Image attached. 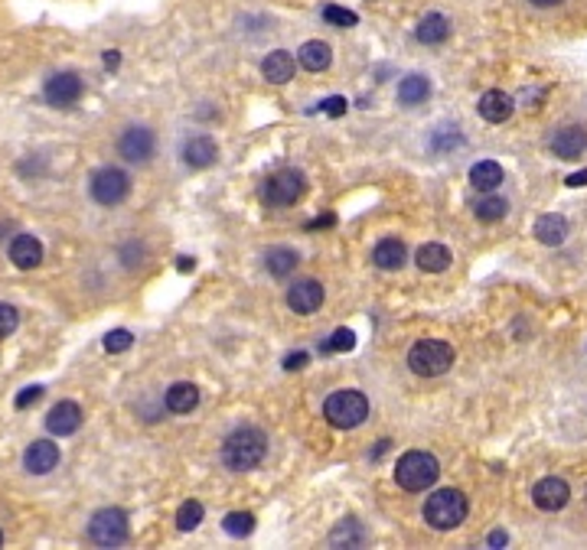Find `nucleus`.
Masks as SVG:
<instances>
[{
	"instance_id": "f257e3e1",
	"label": "nucleus",
	"mask_w": 587,
	"mask_h": 550,
	"mask_svg": "<svg viewBox=\"0 0 587 550\" xmlns=\"http://www.w3.org/2000/svg\"><path fill=\"white\" fill-rule=\"evenodd\" d=\"M265 453H268V436L261 434L258 426H238L222 443V459H226V465L232 473H248V469L261 465Z\"/></svg>"
},
{
	"instance_id": "f03ea898",
	"label": "nucleus",
	"mask_w": 587,
	"mask_h": 550,
	"mask_svg": "<svg viewBox=\"0 0 587 550\" xmlns=\"http://www.w3.org/2000/svg\"><path fill=\"white\" fill-rule=\"evenodd\" d=\"M467 495L457 492V488H440L424 502V521H428L434 531H454L467 521Z\"/></svg>"
},
{
	"instance_id": "7ed1b4c3",
	"label": "nucleus",
	"mask_w": 587,
	"mask_h": 550,
	"mask_svg": "<svg viewBox=\"0 0 587 550\" xmlns=\"http://www.w3.org/2000/svg\"><path fill=\"white\" fill-rule=\"evenodd\" d=\"M438 475H440V463L424 450L405 453L399 459V465H395V482L405 492H424V488H430L438 482Z\"/></svg>"
},
{
	"instance_id": "20e7f679",
	"label": "nucleus",
	"mask_w": 587,
	"mask_h": 550,
	"mask_svg": "<svg viewBox=\"0 0 587 550\" xmlns=\"http://www.w3.org/2000/svg\"><path fill=\"white\" fill-rule=\"evenodd\" d=\"M454 358H457L454 349L444 339H421L408 352V368L421 375V378H438V375L450 372Z\"/></svg>"
},
{
	"instance_id": "39448f33",
	"label": "nucleus",
	"mask_w": 587,
	"mask_h": 550,
	"mask_svg": "<svg viewBox=\"0 0 587 550\" xmlns=\"http://www.w3.org/2000/svg\"><path fill=\"white\" fill-rule=\"evenodd\" d=\"M323 417L337 430H356L359 424H366L369 417V401L362 391H333L323 404Z\"/></svg>"
},
{
	"instance_id": "423d86ee",
	"label": "nucleus",
	"mask_w": 587,
	"mask_h": 550,
	"mask_svg": "<svg viewBox=\"0 0 587 550\" xmlns=\"http://www.w3.org/2000/svg\"><path fill=\"white\" fill-rule=\"evenodd\" d=\"M307 189V176L300 170H278L274 176L265 179L261 186V199L271 205V209H288L304 195Z\"/></svg>"
},
{
	"instance_id": "0eeeda50",
	"label": "nucleus",
	"mask_w": 587,
	"mask_h": 550,
	"mask_svg": "<svg viewBox=\"0 0 587 550\" xmlns=\"http://www.w3.org/2000/svg\"><path fill=\"white\" fill-rule=\"evenodd\" d=\"M92 199L105 209H115L121 202L127 199L131 193V176L125 170H117V166H102V170L92 176Z\"/></svg>"
},
{
	"instance_id": "6e6552de",
	"label": "nucleus",
	"mask_w": 587,
	"mask_h": 550,
	"mask_svg": "<svg viewBox=\"0 0 587 550\" xmlns=\"http://www.w3.org/2000/svg\"><path fill=\"white\" fill-rule=\"evenodd\" d=\"M127 515L121 508H102L95 512L88 521V537H92L98 547H117V544L127 541Z\"/></svg>"
},
{
	"instance_id": "1a4fd4ad",
	"label": "nucleus",
	"mask_w": 587,
	"mask_h": 550,
	"mask_svg": "<svg viewBox=\"0 0 587 550\" xmlns=\"http://www.w3.org/2000/svg\"><path fill=\"white\" fill-rule=\"evenodd\" d=\"M82 92H86V85H82V78L76 72H56V75L46 78V85H43V98L53 108H72L82 98Z\"/></svg>"
},
{
	"instance_id": "9d476101",
	"label": "nucleus",
	"mask_w": 587,
	"mask_h": 550,
	"mask_svg": "<svg viewBox=\"0 0 587 550\" xmlns=\"http://www.w3.org/2000/svg\"><path fill=\"white\" fill-rule=\"evenodd\" d=\"M154 147H157L154 131H147V127H127L121 134V140H117V150H121V156L127 163H150Z\"/></svg>"
},
{
	"instance_id": "9b49d317",
	"label": "nucleus",
	"mask_w": 587,
	"mask_h": 550,
	"mask_svg": "<svg viewBox=\"0 0 587 550\" xmlns=\"http://www.w3.org/2000/svg\"><path fill=\"white\" fill-rule=\"evenodd\" d=\"M568 498H572V488L558 475H545V479H539L532 485V502L541 512H558V508L568 505Z\"/></svg>"
},
{
	"instance_id": "f8f14e48",
	"label": "nucleus",
	"mask_w": 587,
	"mask_h": 550,
	"mask_svg": "<svg viewBox=\"0 0 587 550\" xmlns=\"http://www.w3.org/2000/svg\"><path fill=\"white\" fill-rule=\"evenodd\" d=\"M323 303V284H317V280H298L294 287L288 290V306L298 316H310V313L320 310Z\"/></svg>"
},
{
	"instance_id": "ddd939ff",
	"label": "nucleus",
	"mask_w": 587,
	"mask_h": 550,
	"mask_svg": "<svg viewBox=\"0 0 587 550\" xmlns=\"http://www.w3.org/2000/svg\"><path fill=\"white\" fill-rule=\"evenodd\" d=\"M24 465H26V473H33V475L53 473L56 465H59V446H56L53 440H33L24 453Z\"/></svg>"
},
{
	"instance_id": "4468645a",
	"label": "nucleus",
	"mask_w": 587,
	"mask_h": 550,
	"mask_svg": "<svg viewBox=\"0 0 587 550\" xmlns=\"http://www.w3.org/2000/svg\"><path fill=\"white\" fill-rule=\"evenodd\" d=\"M78 426H82V407L76 401H59L46 417V430L53 436H69Z\"/></svg>"
},
{
	"instance_id": "2eb2a0df",
	"label": "nucleus",
	"mask_w": 587,
	"mask_h": 550,
	"mask_svg": "<svg viewBox=\"0 0 587 550\" xmlns=\"http://www.w3.org/2000/svg\"><path fill=\"white\" fill-rule=\"evenodd\" d=\"M587 150V131L578 125L562 127V131L552 137V154L558 160H581V154Z\"/></svg>"
},
{
	"instance_id": "dca6fc26",
	"label": "nucleus",
	"mask_w": 587,
	"mask_h": 550,
	"mask_svg": "<svg viewBox=\"0 0 587 550\" xmlns=\"http://www.w3.org/2000/svg\"><path fill=\"white\" fill-rule=\"evenodd\" d=\"M216 156H219V147H216V140L206 137V134L189 137L187 144H183V163L193 166V170H206V166H212Z\"/></svg>"
},
{
	"instance_id": "f3484780",
	"label": "nucleus",
	"mask_w": 587,
	"mask_h": 550,
	"mask_svg": "<svg viewBox=\"0 0 587 550\" xmlns=\"http://www.w3.org/2000/svg\"><path fill=\"white\" fill-rule=\"evenodd\" d=\"M477 111H480V117H483V121H490V125H502V121H509V117H512L516 105H512V98H509L506 92L493 88V92H486L483 98L477 101Z\"/></svg>"
},
{
	"instance_id": "a211bd4d",
	"label": "nucleus",
	"mask_w": 587,
	"mask_h": 550,
	"mask_svg": "<svg viewBox=\"0 0 587 550\" xmlns=\"http://www.w3.org/2000/svg\"><path fill=\"white\" fill-rule=\"evenodd\" d=\"M10 261H14L20 271H33V267L43 261V245H39V238H33V235H16V238L10 241Z\"/></svg>"
},
{
	"instance_id": "6ab92c4d",
	"label": "nucleus",
	"mask_w": 587,
	"mask_h": 550,
	"mask_svg": "<svg viewBox=\"0 0 587 550\" xmlns=\"http://www.w3.org/2000/svg\"><path fill=\"white\" fill-rule=\"evenodd\" d=\"M405 245L399 238H382L372 251V264H376L379 271H401V264H405Z\"/></svg>"
},
{
	"instance_id": "aec40b11",
	"label": "nucleus",
	"mask_w": 587,
	"mask_h": 550,
	"mask_svg": "<svg viewBox=\"0 0 587 550\" xmlns=\"http://www.w3.org/2000/svg\"><path fill=\"white\" fill-rule=\"evenodd\" d=\"M261 75H265L271 85H284V82H290V78H294V55L284 53V49L271 53L265 63H261Z\"/></svg>"
},
{
	"instance_id": "412c9836",
	"label": "nucleus",
	"mask_w": 587,
	"mask_h": 550,
	"mask_svg": "<svg viewBox=\"0 0 587 550\" xmlns=\"http://www.w3.org/2000/svg\"><path fill=\"white\" fill-rule=\"evenodd\" d=\"M196 404H199V388L189 385V381H177V385L167 388V411L189 414V411H196Z\"/></svg>"
},
{
	"instance_id": "4be33fe9",
	"label": "nucleus",
	"mask_w": 587,
	"mask_h": 550,
	"mask_svg": "<svg viewBox=\"0 0 587 550\" xmlns=\"http://www.w3.org/2000/svg\"><path fill=\"white\" fill-rule=\"evenodd\" d=\"M535 238L541 241V245H548V248H555V245H562L564 238H568V218L564 215H541L539 222H535Z\"/></svg>"
},
{
	"instance_id": "5701e85b",
	"label": "nucleus",
	"mask_w": 587,
	"mask_h": 550,
	"mask_svg": "<svg viewBox=\"0 0 587 550\" xmlns=\"http://www.w3.org/2000/svg\"><path fill=\"white\" fill-rule=\"evenodd\" d=\"M418 43H424V46H438V43H444L447 36H450V20H447L444 14H428L418 24Z\"/></svg>"
},
{
	"instance_id": "b1692460",
	"label": "nucleus",
	"mask_w": 587,
	"mask_h": 550,
	"mask_svg": "<svg viewBox=\"0 0 587 550\" xmlns=\"http://www.w3.org/2000/svg\"><path fill=\"white\" fill-rule=\"evenodd\" d=\"M415 261L424 274H440L450 267V251H447L444 245H438V241H430V245H421V248H418Z\"/></svg>"
},
{
	"instance_id": "393cba45",
	"label": "nucleus",
	"mask_w": 587,
	"mask_h": 550,
	"mask_svg": "<svg viewBox=\"0 0 587 550\" xmlns=\"http://www.w3.org/2000/svg\"><path fill=\"white\" fill-rule=\"evenodd\" d=\"M300 65H304L307 72H323L329 69V63H333V53H329L327 43H320V39H310V43H304L298 53Z\"/></svg>"
},
{
	"instance_id": "a878e982",
	"label": "nucleus",
	"mask_w": 587,
	"mask_h": 550,
	"mask_svg": "<svg viewBox=\"0 0 587 550\" xmlns=\"http://www.w3.org/2000/svg\"><path fill=\"white\" fill-rule=\"evenodd\" d=\"M470 183H473V189H480V193H493V189L502 183V166L496 160L477 163V166L470 170Z\"/></svg>"
},
{
	"instance_id": "bb28decb",
	"label": "nucleus",
	"mask_w": 587,
	"mask_h": 550,
	"mask_svg": "<svg viewBox=\"0 0 587 550\" xmlns=\"http://www.w3.org/2000/svg\"><path fill=\"white\" fill-rule=\"evenodd\" d=\"M430 95V82L424 75H405L399 82V101L408 105V108H415V105H424Z\"/></svg>"
},
{
	"instance_id": "cd10ccee",
	"label": "nucleus",
	"mask_w": 587,
	"mask_h": 550,
	"mask_svg": "<svg viewBox=\"0 0 587 550\" xmlns=\"http://www.w3.org/2000/svg\"><path fill=\"white\" fill-rule=\"evenodd\" d=\"M298 251L294 248H271L265 255V267L268 274H274V277H288L294 267H298Z\"/></svg>"
},
{
	"instance_id": "c85d7f7f",
	"label": "nucleus",
	"mask_w": 587,
	"mask_h": 550,
	"mask_svg": "<svg viewBox=\"0 0 587 550\" xmlns=\"http://www.w3.org/2000/svg\"><path fill=\"white\" fill-rule=\"evenodd\" d=\"M362 541H366V535H362V527L352 518L339 521L337 531L329 535V544H333V547H343V544L346 547H362Z\"/></svg>"
},
{
	"instance_id": "c756f323",
	"label": "nucleus",
	"mask_w": 587,
	"mask_h": 550,
	"mask_svg": "<svg viewBox=\"0 0 587 550\" xmlns=\"http://www.w3.org/2000/svg\"><path fill=\"white\" fill-rule=\"evenodd\" d=\"M506 212H509V205H506V199H500V195H483V199L473 202V215H477L480 222H500Z\"/></svg>"
},
{
	"instance_id": "7c9ffc66",
	"label": "nucleus",
	"mask_w": 587,
	"mask_h": 550,
	"mask_svg": "<svg viewBox=\"0 0 587 550\" xmlns=\"http://www.w3.org/2000/svg\"><path fill=\"white\" fill-rule=\"evenodd\" d=\"M222 527H226V535H232V537H248L251 531H255V515H251V512H232V515H226Z\"/></svg>"
},
{
	"instance_id": "2f4dec72",
	"label": "nucleus",
	"mask_w": 587,
	"mask_h": 550,
	"mask_svg": "<svg viewBox=\"0 0 587 550\" xmlns=\"http://www.w3.org/2000/svg\"><path fill=\"white\" fill-rule=\"evenodd\" d=\"M199 521H203V505H199V502H183L180 512H177V527H180V531H196V527H199Z\"/></svg>"
},
{
	"instance_id": "473e14b6",
	"label": "nucleus",
	"mask_w": 587,
	"mask_h": 550,
	"mask_svg": "<svg viewBox=\"0 0 587 550\" xmlns=\"http://www.w3.org/2000/svg\"><path fill=\"white\" fill-rule=\"evenodd\" d=\"M323 20H327L329 26H356L359 24V16L352 14V10H346V7H337V4H329V7H323Z\"/></svg>"
},
{
	"instance_id": "72a5a7b5",
	"label": "nucleus",
	"mask_w": 587,
	"mask_h": 550,
	"mask_svg": "<svg viewBox=\"0 0 587 550\" xmlns=\"http://www.w3.org/2000/svg\"><path fill=\"white\" fill-rule=\"evenodd\" d=\"M16 323H20V316H16V306H10V303H0V339L14 335Z\"/></svg>"
},
{
	"instance_id": "f704fd0d",
	"label": "nucleus",
	"mask_w": 587,
	"mask_h": 550,
	"mask_svg": "<svg viewBox=\"0 0 587 550\" xmlns=\"http://www.w3.org/2000/svg\"><path fill=\"white\" fill-rule=\"evenodd\" d=\"M131 342H134V335L127 333V329H115V333L105 335V349H108V352H127V349H131Z\"/></svg>"
},
{
	"instance_id": "c9c22d12",
	"label": "nucleus",
	"mask_w": 587,
	"mask_h": 550,
	"mask_svg": "<svg viewBox=\"0 0 587 550\" xmlns=\"http://www.w3.org/2000/svg\"><path fill=\"white\" fill-rule=\"evenodd\" d=\"M352 345H356V335H352L349 329H337L333 339L327 342V352H349Z\"/></svg>"
},
{
	"instance_id": "e433bc0d",
	"label": "nucleus",
	"mask_w": 587,
	"mask_h": 550,
	"mask_svg": "<svg viewBox=\"0 0 587 550\" xmlns=\"http://www.w3.org/2000/svg\"><path fill=\"white\" fill-rule=\"evenodd\" d=\"M39 397H43V388H39V385H33V388H26L24 395L16 397V407H20V411H24V407H30V404H36Z\"/></svg>"
},
{
	"instance_id": "4c0bfd02",
	"label": "nucleus",
	"mask_w": 587,
	"mask_h": 550,
	"mask_svg": "<svg viewBox=\"0 0 587 550\" xmlns=\"http://www.w3.org/2000/svg\"><path fill=\"white\" fill-rule=\"evenodd\" d=\"M320 111H327L329 117H339V115H346V98H327L320 105Z\"/></svg>"
},
{
	"instance_id": "58836bf2",
	"label": "nucleus",
	"mask_w": 587,
	"mask_h": 550,
	"mask_svg": "<svg viewBox=\"0 0 587 550\" xmlns=\"http://www.w3.org/2000/svg\"><path fill=\"white\" fill-rule=\"evenodd\" d=\"M304 365H307V352H298V355H288L284 368H290V372H294V368H304Z\"/></svg>"
},
{
	"instance_id": "ea45409f",
	"label": "nucleus",
	"mask_w": 587,
	"mask_h": 550,
	"mask_svg": "<svg viewBox=\"0 0 587 550\" xmlns=\"http://www.w3.org/2000/svg\"><path fill=\"white\" fill-rule=\"evenodd\" d=\"M506 541H509L506 531H493V535L486 537V544H490V547H506Z\"/></svg>"
},
{
	"instance_id": "a19ab883",
	"label": "nucleus",
	"mask_w": 587,
	"mask_h": 550,
	"mask_svg": "<svg viewBox=\"0 0 587 550\" xmlns=\"http://www.w3.org/2000/svg\"><path fill=\"white\" fill-rule=\"evenodd\" d=\"M117 63H121V55H117L115 49H108V53H105V69H117Z\"/></svg>"
},
{
	"instance_id": "79ce46f5",
	"label": "nucleus",
	"mask_w": 587,
	"mask_h": 550,
	"mask_svg": "<svg viewBox=\"0 0 587 550\" xmlns=\"http://www.w3.org/2000/svg\"><path fill=\"white\" fill-rule=\"evenodd\" d=\"M568 186H587V170L584 173H574V176L568 179Z\"/></svg>"
},
{
	"instance_id": "37998d69",
	"label": "nucleus",
	"mask_w": 587,
	"mask_h": 550,
	"mask_svg": "<svg viewBox=\"0 0 587 550\" xmlns=\"http://www.w3.org/2000/svg\"><path fill=\"white\" fill-rule=\"evenodd\" d=\"M535 7H555V4H562V0H532Z\"/></svg>"
},
{
	"instance_id": "c03bdc74",
	"label": "nucleus",
	"mask_w": 587,
	"mask_h": 550,
	"mask_svg": "<svg viewBox=\"0 0 587 550\" xmlns=\"http://www.w3.org/2000/svg\"><path fill=\"white\" fill-rule=\"evenodd\" d=\"M180 271H193V257H180Z\"/></svg>"
},
{
	"instance_id": "a18cd8bd",
	"label": "nucleus",
	"mask_w": 587,
	"mask_h": 550,
	"mask_svg": "<svg viewBox=\"0 0 587 550\" xmlns=\"http://www.w3.org/2000/svg\"><path fill=\"white\" fill-rule=\"evenodd\" d=\"M0 541H4V537H0Z\"/></svg>"
}]
</instances>
